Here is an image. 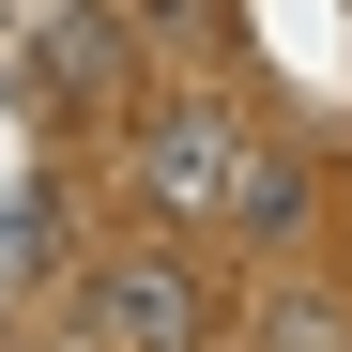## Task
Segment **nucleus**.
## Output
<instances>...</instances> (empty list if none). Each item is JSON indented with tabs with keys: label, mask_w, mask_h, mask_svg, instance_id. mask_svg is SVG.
Listing matches in <instances>:
<instances>
[{
	"label": "nucleus",
	"mask_w": 352,
	"mask_h": 352,
	"mask_svg": "<svg viewBox=\"0 0 352 352\" xmlns=\"http://www.w3.org/2000/svg\"><path fill=\"white\" fill-rule=\"evenodd\" d=\"M46 245H62V184H16V276H46Z\"/></svg>",
	"instance_id": "5"
},
{
	"label": "nucleus",
	"mask_w": 352,
	"mask_h": 352,
	"mask_svg": "<svg viewBox=\"0 0 352 352\" xmlns=\"http://www.w3.org/2000/svg\"><path fill=\"white\" fill-rule=\"evenodd\" d=\"M107 62H123V16H62V31H46V77L107 92Z\"/></svg>",
	"instance_id": "3"
},
{
	"label": "nucleus",
	"mask_w": 352,
	"mask_h": 352,
	"mask_svg": "<svg viewBox=\"0 0 352 352\" xmlns=\"http://www.w3.org/2000/svg\"><path fill=\"white\" fill-rule=\"evenodd\" d=\"M92 322H107V352H199L214 337V276L184 261V230H153V245H123L92 276Z\"/></svg>",
	"instance_id": "2"
},
{
	"label": "nucleus",
	"mask_w": 352,
	"mask_h": 352,
	"mask_svg": "<svg viewBox=\"0 0 352 352\" xmlns=\"http://www.w3.org/2000/svg\"><path fill=\"white\" fill-rule=\"evenodd\" d=\"M261 352H337V307H307V291H276V307H261Z\"/></svg>",
	"instance_id": "4"
},
{
	"label": "nucleus",
	"mask_w": 352,
	"mask_h": 352,
	"mask_svg": "<svg viewBox=\"0 0 352 352\" xmlns=\"http://www.w3.org/2000/svg\"><path fill=\"white\" fill-rule=\"evenodd\" d=\"M123 184H138V214H153V230H214V214H230V184H245V123H230L214 92H153V107H138Z\"/></svg>",
	"instance_id": "1"
}]
</instances>
